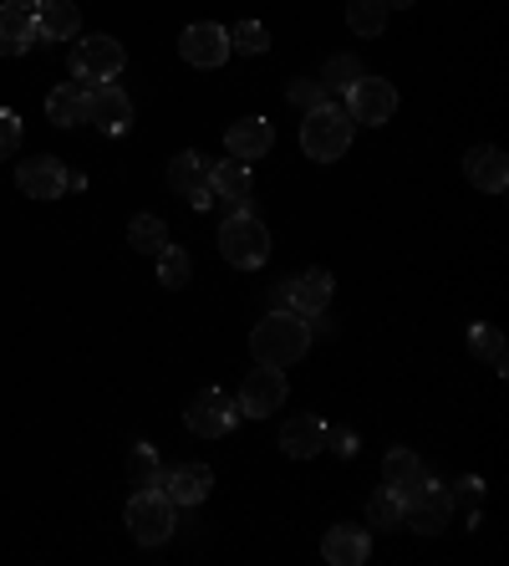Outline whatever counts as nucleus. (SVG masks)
I'll use <instances>...</instances> for the list:
<instances>
[{
	"instance_id": "obj_1",
	"label": "nucleus",
	"mask_w": 509,
	"mask_h": 566,
	"mask_svg": "<svg viewBox=\"0 0 509 566\" xmlns=\"http://www.w3.org/2000/svg\"><path fill=\"white\" fill-rule=\"evenodd\" d=\"M250 353L265 368H290V363L311 353V322L296 312H271L261 327L250 332Z\"/></svg>"
},
{
	"instance_id": "obj_2",
	"label": "nucleus",
	"mask_w": 509,
	"mask_h": 566,
	"mask_svg": "<svg viewBox=\"0 0 509 566\" xmlns=\"http://www.w3.org/2000/svg\"><path fill=\"white\" fill-rule=\"evenodd\" d=\"M300 148H306V158H316V164H337V158L352 148V118H347V107H337V103L311 107L306 123H300Z\"/></svg>"
},
{
	"instance_id": "obj_3",
	"label": "nucleus",
	"mask_w": 509,
	"mask_h": 566,
	"mask_svg": "<svg viewBox=\"0 0 509 566\" xmlns=\"http://www.w3.org/2000/svg\"><path fill=\"white\" fill-rule=\"evenodd\" d=\"M220 255L235 265V271L265 265V255H271V230H265V220H255L250 210H235L220 224Z\"/></svg>"
},
{
	"instance_id": "obj_4",
	"label": "nucleus",
	"mask_w": 509,
	"mask_h": 566,
	"mask_svg": "<svg viewBox=\"0 0 509 566\" xmlns=\"http://www.w3.org/2000/svg\"><path fill=\"white\" fill-rule=\"evenodd\" d=\"M397 501H403V526L418 531V536H438L448 526V515H454V501H448V485H433L428 474L413 480V485L397 490Z\"/></svg>"
},
{
	"instance_id": "obj_5",
	"label": "nucleus",
	"mask_w": 509,
	"mask_h": 566,
	"mask_svg": "<svg viewBox=\"0 0 509 566\" xmlns=\"http://www.w3.org/2000/svg\"><path fill=\"white\" fill-rule=\"evenodd\" d=\"M331 271H321V265H311V271H300V276L280 281V291L271 296V312H296L306 316V322H316V316L331 306Z\"/></svg>"
},
{
	"instance_id": "obj_6",
	"label": "nucleus",
	"mask_w": 509,
	"mask_h": 566,
	"mask_svg": "<svg viewBox=\"0 0 509 566\" xmlns=\"http://www.w3.org/2000/svg\"><path fill=\"white\" fill-rule=\"evenodd\" d=\"M128 66V52H123V41L113 36H82L77 46H72V77L82 82V87H103V82H113Z\"/></svg>"
},
{
	"instance_id": "obj_7",
	"label": "nucleus",
	"mask_w": 509,
	"mask_h": 566,
	"mask_svg": "<svg viewBox=\"0 0 509 566\" xmlns=\"http://www.w3.org/2000/svg\"><path fill=\"white\" fill-rule=\"evenodd\" d=\"M123 521H128L138 546H163L173 536V501L163 490H138L128 501V511H123Z\"/></svg>"
},
{
	"instance_id": "obj_8",
	"label": "nucleus",
	"mask_w": 509,
	"mask_h": 566,
	"mask_svg": "<svg viewBox=\"0 0 509 566\" xmlns=\"http://www.w3.org/2000/svg\"><path fill=\"white\" fill-rule=\"evenodd\" d=\"M183 423H189L199 439H224V434H235L240 403L224 394V388H204V394H194V403L183 409Z\"/></svg>"
},
{
	"instance_id": "obj_9",
	"label": "nucleus",
	"mask_w": 509,
	"mask_h": 566,
	"mask_svg": "<svg viewBox=\"0 0 509 566\" xmlns=\"http://www.w3.org/2000/svg\"><path fill=\"white\" fill-rule=\"evenodd\" d=\"M392 113H397V87L382 77H357L352 87H347V118L352 123H367V128H382V123H392Z\"/></svg>"
},
{
	"instance_id": "obj_10",
	"label": "nucleus",
	"mask_w": 509,
	"mask_h": 566,
	"mask_svg": "<svg viewBox=\"0 0 509 566\" xmlns=\"http://www.w3.org/2000/svg\"><path fill=\"white\" fill-rule=\"evenodd\" d=\"M286 373L280 368H255L245 382H240V419H271L280 403H286Z\"/></svg>"
},
{
	"instance_id": "obj_11",
	"label": "nucleus",
	"mask_w": 509,
	"mask_h": 566,
	"mask_svg": "<svg viewBox=\"0 0 509 566\" xmlns=\"http://www.w3.org/2000/svg\"><path fill=\"white\" fill-rule=\"evenodd\" d=\"M179 56L189 66L214 72V66L230 62V31H224L220 21H194V27H183V36H179Z\"/></svg>"
},
{
	"instance_id": "obj_12",
	"label": "nucleus",
	"mask_w": 509,
	"mask_h": 566,
	"mask_svg": "<svg viewBox=\"0 0 509 566\" xmlns=\"http://www.w3.org/2000/svg\"><path fill=\"white\" fill-rule=\"evenodd\" d=\"M169 189H173L179 199H189L194 210H210V205H214V189H210V158L194 154V148L173 154V164H169Z\"/></svg>"
},
{
	"instance_id": "obj_13",
	"label": "nucleus",
	"mask_w": 509,
	"mask_h": 566,
	"mask_svg": "<svg viewBox=\"0 0 509 566\" xmlns=\"http://www.w3.org/2000/svg\"><path fill=\"white\" fill-rule=\"evenodd\" d=\"M87 123H97L103 133H128L132 128V97L123 93V87H113V82H103V87H87Z\"/></svg>"
},
{
	"instance_id": "obj_14",
	"label": "nucleus",
	"mask_w": 509,
	"mask_h": 566,
	"mask_svg": "<svg viewBox=\"0 0 509 566\" xmlns=\"http://www.w3.org/2000/svg\"><path fill=\"white\" fill-rule=\"evenodd\" d=\"M15 189H21V195H31V199H62L66 195L62 158L36 154V158H26V164H15Z\"/></svg>"
},
{
	"instance_id": "obj_15",
	"label": "nucleus",
	"mask_w": 509,
	"mask_h": 566,
	"mask_svg": "<svg viewBox=\"0 0 509 566\" xmlns=\"http://www.w3.org/2000/svg\"><path fill=\"white\" fill-rule=\"evenodd\" d=\"M163 495L173 501V511L179 505H204L214 490V470L210 464H173V470H163Z\"/></svg>"
},
{
	"instance_id": "obj_16",
	"label": "nucleus",
	"mask_w": 509,
	"mask_h": 566,
	"mask_svg": "<svg viewBox=\"0 0 509 566\" xmlns=\"http://www.w3.org/2000/svg\"><path fill=\"white\" fill-rule=\"evenodd\" d=\"M224 148H230V158H240V164H255V158H265L275 148V128L265 118H240L224 128Z\"/></svg>"
},
{
	"instance_id": "obj_17",
	"label": "nucleus",
	"mask_w": 509,
	"mask_h": 566,
	"mask_svg": "<svg viewBox=\"0 0 509 566\" xmlns=\"http://www.w3.org/2000/svg\"><path fill=\"white\" fill-rule=\"evenodd\" d=\"M31 21H36V46H46V41H77V31H82V11L72 0H41L36 11H31Z\"/></svg>"
},
{
	"instance_id": "obj_18",
	"label": "nucleus",
	"mask_w": 509,
	"mask_h": 566,
	"mask_svg": "<svg viewBox=\"0 0 509 566\" xmlns=\"http://www.w3.org/2000/svg\"><path fill=\"white\" fill-rule=\"evenodd\" d=\"M464 174H469V185L484 189V195H499L509 185V164H505V148L495 144H479L464 154Z\"/></svg>"
},
{
	"instance_id": "obj_19",
	"label": "nucleus",
	"mask_w": 509,
	"mask_h": 566,
	"mask_svg": "<svg viewBox=\"0 0 509 566\" xmlns=\"http://www.w3.org/2000/svg\"><path fill=\"white\" fill-rule=\"evenodd\" d=\"M321 556H327L331 566H362L367 556H372V536L357 526H331L327 541H321Z\"/></svg>"
},
{
	"instance_id": "obj_20",
	"label": "nucleus",
	"mask_w": 509,
	"mask_h": 566,
	"mask_svg": "<svg viewBox=\"0 0 509 566\" xmlns=\"http://www.w3.org/2000/svg\"><path fill=\"white\" fill-rule=\"evenodd\" d=\"M36 46V21L31 11L11 6V0H0V56H21Z\"/></svg>"
},
{
	"instance_id": "obj_21",
	"label": "nucleus",
	"mask_w": 509,
	"mask_h": 566,
	"mask_svg": "<svg viewBox=\"0 0 509 566\" xmlns=\"http://www.w3.org/2000/svg\"><path fill=\"white\" fill-rule=\"evenodd\" d=\"M210 189L224 199V205H245L250 189H255V174H250V164H240V158H230V164H210Z\"/></svg>"
},
{
	"instance_id": "obj_22",
	"label": "nucleus",
	"mask_w": 509,
	"mask_h": 566,
	"mask_svg": "<svg viewBox=\"0 0 509 566\" xmlns=\"http://www.w3.org/2000/svg\"><path fill=\"white\" fill-rule=\"evenodd\" d=\"M46 118H52L56 128H77V123H87V87H82V82H62V87H52V97H46Z\"/></svg>"
},
{
	"instance_id": "obj_23",
	"label": "nucleus",
	"mask_w": 509,
	"mask_h": 566,
	"mask_svg": "<svg viewBox=\"0 0 509 566\" xmlns=\"http://www.w3.org/2000/svg\"><path fill=\"white\" fill-rule=\"evenodd\" d=\"M280 449H286L290 460H311L316 449H321V419H311V413L290 419L286 429H280Z\"/></svg>"
},
{
	"instance_id": "obj_24",
	"label": "nucleus",
	"mask_w": 509,
	"mask_h": 566,
	"mask_svg": "<svg viewBox=\"0 0 509 566\" xmlns=\"http://www.w3.org/2000/svg\"><path fill=\"white\" fill-rule=\"evenodd\" d=\"M469 353L479 357L484 368L505 373V363H509V357H505V332L489 327V322H474V327H469Z\"/></svg>"
},
{
	"instance_id": "obj_25",
	"label": "nucleus",
	"mask_w": 509,
	"mask_h": 566,
	"mask_svg": "<svg viewBox=\"0 0 509 566\" xmlns=\"http://www.w3.org/2000/svg\"><path fill=\"white\" fill-rule=\"evenodd\" d=\"M128 245L138 255H158L163 245H169V224L158 220V214H132L128 224Z\"/></svg>"
},
{
	"instance_id": "obj_26",
	"label": "nucleus",
	"mask_w": 509,
	"mask_h": 566,
	"mask_svg": "<svg viewBox=\"0 0 509 566\" xmlns=\"http://www.w3.org/2000/svg\"><path fill=\"white\" fill-rule=\"evenodd\" d=\"M367 526L372 531H397L403 526V501H397V490L382 485L367 495Z\"/></svg>"
},
{
	"instance_id": "obj_27",
	"label": "nucleus",
	"mask_w": 509,
	"mask_h": 566,
	"mask_svg": "<svg viewBox=\"0 0 509 566\" xmlns=\"http://www.w3.org/2000/svg\"><path fill=\"white\" fill-rule=\"evenodd\" d=\"M423 460L413 454V449H388V460H382V485H392V490H403V485H413V480H423Z\"/></svg>"
},
{
	"instance_id": "obj_28",
	"label": "nucleus",
	"mask_w": 509,
	"mask_h": 566,
	"mask_svg": "<svg viewBox=\"0 0 509 566\" xmlns=\"http://www.w3.org/2000/svg\"><path fill=\"white\" fill-rule=\"evenodd\" d=\"M128 480H132V490H158V485H163V464H158V449L153 444H132Z\"/></svg>"
},
{
	"instance_id": "obj_29",
	"label": "nucleus",
	"mask_w": 509,
	"mask_h": 566,
	"mask_svg": "<svg viewBox=\"0 0 509 566\" xmlns=\"http://www.w3.org/2000/svg\"><path fill=\"white\" fill-rule=\"evenodd\" d=\"M347 27L357 36H382L388 27V0H347Z\"/></svg>"
},
{
	"instance_id": "obj_30",
	"label": "nucleus",
	"mask_w": 509,
	"mask_h": 566,
	"mask_svg": "<svg viewBox=\"0 0 509 566\" xmlns=\"http://www.w3.org/2000/svg\"><path fill=\"white\" fill-rule=\"evenodd\" d=\"M158 261V286H169V291H179V286H189V251H179V245H163V251L153 255Z\"/></svg>"
},
{
	"instance_id": "obj_31",
	"label": "nucleus",
	"mask_w": 509,
	"mask_h": 566,
	"mask_svg": "<svg viewBox=\"0 0 509 566\" xmlns=\"http://www.w3.org/2000/svg\"><path fill=\"white\" fill-rule=\"evenodd\" d=\"M230 52H240V56H265V52H271V31H265L261 21H240V27L230 31Z\"/></svg>"
},
{
	"instance_id": "obj_32",
	"label": "nucleus",
	"mask_w": 509,
	"mask_h": 566,
	"mask_svg": "<svg viewBox=\"0 0 509 566\" xmlns=\"http://www.w3.org/2000/svg\"><path fill=\"white\" fill-rule=\"evenodd\" d=\"M357 77H362V62H357V56H331L327 72H321V87H327V93H341V97H347V87H352Z\"/></svg>"
},
{
	"instance_id": "obj_33",
	"label": "nucleus",
	"mask_w": 509,
	"mask_h": 566,
	"mask_svg": "<svg viewBox=\"0 0 509 566\" xmlns=\"http://www.w3.org/2000/svg\"><path fill=\"white\" fill-rule=\"evenodd\" d=\"M321 449H331L337 460H357V434L347 429V423H321Z\"/></svg>"
},
{
	"instance_id": "obj_34",
	"label": "nucleus",
	"mask_w": 509,
	"mask_h": 566,
	"mask_svg": "<svg viewBox=\"0 0 509 566\" xmlns=\"http://www.w3.org/2000/svg\"><path fill=\"white\" fill-rule=\"evenodd\" d=\"M286 97L300 107V113H311V107L327 103V87H321V77H296V82L286 87Z\"/></svg>"
},
{
	"instance_id": "obj_35",
	"label": "nucleus",
	"mask_w": 509,
	"mask_h": 566,
	"mask_svg": "<svg viewBox=\"0 0 509 566\" xmlns=\"http://www.w3.org/2000/svg\"><path fill=\"white\" fill-rule=\"evenodd\" d=\"M448 501L464 505V511H479V505H484V480H479V474H464V480H454V485H448Z\"/></svg>"
},
{
	"instance_id": "obj_36",
	"label": "nucleus",
	"mask_w": 509,
	"mask_h": 566,
	"mask_svg": "<svg viewBox=\"0 0 509 566\" xmlns=\"http://www.w3.org/2000/svg\"><path fill=\"white\" fill-rule=\"evenodd\" d=\"M15 148H21V118L11 107H0V158H11Z\"/></svg>"
},
{
	"instance_id": "obj_37",
	"label": "nucleus",
	"mask_w": 509,
	"mask_h": 566,
	"mask_svg": "<svg viewBox=\"0 0 509 566\" xmlns=\"http://www.w3.org/2000/svg\"><path fill=\"white\" fill-rule=\"evenodd\" d=\"M397 6V11H407V6H418V0H388V11Z\"/></svg>"
},
{
	"instance_id": "obj_38",
	"label": "nucleus",
	"mask_w": 509,
	"mask_h": 566,
	"mask_svg": "<svg viewBox=\"0 0 509 566\" xmlns=\"http://www.w3.org/2000/svg\"><path fill=\"white\" fill-rule=\"evenodd\" d=\"M11 6H21V11H36L41 0H11Z\"/></svg>"
}]
</instances>
